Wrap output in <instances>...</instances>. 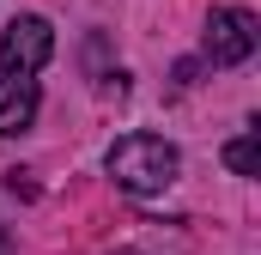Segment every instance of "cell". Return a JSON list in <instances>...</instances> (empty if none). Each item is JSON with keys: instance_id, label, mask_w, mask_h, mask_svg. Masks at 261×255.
<instances>
[{"instance_id": "1", "label": "cell", "mask_w": 261, "mask_h": 255, "mask_svg": "<svg viewBox=\"0 0 261 255\" xmlns=\"http://www.w3.org/2000/svg\"><path fill=\"white\" fill-rule=\"evenodd\" d=\"M49 55H55L49 18L24 12L6 24V37H0V134H24L37 122V73Z\"/></svg>"}, {"instance_id": "2", "label": "cell", "mask_w": 261, "mask_h": 255, "mask_svg": "<svg viewBox=\"0 0 261 255\" xmlns=\"http://www.w3.org/2000/svg\"><path fill=\"white\" fill-rule=\"evenodd\" d=\"M103 164H110L116 189H128V194H158V189H170L176 170H182V158H176V146L164 134H122Z\"/></svg>"}, {"instance_id": "3", "label": "cell", "mask_w": 261, "mask_h": 255, "mask_svg": "<svg viewBox=\"0 0 261 255\" xmlns=\"http://www.w3.org/2000/svg\"><path fill=\"white\" fill-rule=\"evenodd\" d=\"M255 43H261V24H255V12H243V6H219V12L206 18V37H200V49H206L213 67L249 61Z\"/></svg>"}, {"instance_id": "4", "label": "cell", "mask_w": 261, "mask_h": 255, "mask_svg": "<svg viewBox=\"0 0 261 255\" xmlns=\"http://www.w3.org/2000/svg\"><path fill=\"white\" fill-rule=\"evenodd\" d=\"M225 164H231L237 176H255V170H261V146H255V134H237V140L225 146Z\"/></svg>"}, {"instance_id": "5", "label": "cell", "mask_w": 261, "mask_h": 255, "mask_svg": "<svg viewBox=\"0 0 261 255\" xmlns=\"http://www.w3.org/2000/svg\"><path fill=\"white\" fill-rule=\"evenodd\" d=\"M116 255H140V249H116Z\"/></svg>"}, {"instance_id": "6", "label": "cell", "mask_w": 261, "mask_h": 255, "mask_svg": "<svg viewBox=\"0 0 261 255\" xmlns=\"http://www.w3.org/2000/svg\"><path fill=\"white\" fill-rule=\"evenodd\" d=\"M0 249H6V231H0Z\"/></svg>"}]
</instances>
